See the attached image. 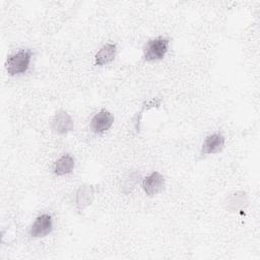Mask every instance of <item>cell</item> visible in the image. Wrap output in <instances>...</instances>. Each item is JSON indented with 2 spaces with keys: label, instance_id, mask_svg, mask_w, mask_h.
I'll use <instances>...</instances> for the list:
<instances>
[{
  "label": "cell",
  "instance_id": "cell-1",
  "mask_svg": "<svg viewBox=\"0 0 260 260\" xmlns=\"http://www.w3.org/2000/svg\"><path fill=\"white\" fill-rule=\"evenodd\" d=\"M34 53L30 49H19L10 54L5 61V69L10 76H19L24 74L31 63Z\"/></svg>",
  "mask_w": 260,
  "mask_h": 260
},
{
  "label": "cell",
  "instance_id": "cell-2",
  "mask_svg": "<svg viewBox=\"0 0 260 260\" xmlns=\"http://www.w3.org/2000/svg\"><path fill=\"white\" fill-rule=\"evenodd\" d=\"M171 39L159 36L148 40L142 49L143 60L145 62H155L162 60L170 49Z\"/></svg>",
  "mask_w": 260,
  "mask_h": 260
},
{
  "label": "cell",
  "instance_id": "cell-3",
  "mask_svg": "<svg viewBox=\"0 0 260 260\" xmlns=\"http://www.w3.org/2000/svg\"><path fill=\"white\" fill-rule=\"evenodd\" d=\"M50 125L52 131L58 135H66L74 129V121L72 116L63 109L54 114Z\"/></svg>",
  "mask_w": 260,
  "mask_h": 260
},
{
  "label": "cell",
  "instance_id": "cell-4",
  "mask_svg": "<svg viewBox=\"0 0 260 260\" xmlns=\"http://www.w3.org/2000/svg\"><path fill=\"white\" fill-rule=\"evenodd\" d=\"M53 217L49 213L38 215L32 221L28 234L34 239H42L50 235L53 231Z\"/></svg>",
  "mask_w": 260,
  "mask_h": 260
},
{
  "label": "cell",
  "instance_id": "cell-5",
  "mask_svg": "<svg viewBox=\"0 0 260 260\" xmlns=\"http://www.w3.org/2000/svg\"><path fill=\"white\" fill-rule=\"evenodd\" d=\"M114 122V115L110 111L102 109L91 117L89 122V128L94 134H104L111 129Z\"/></svg>",
  "mask_w": 260,
  "mask_h": 260
},
{
  "label": "cell",
  "instance_id": "cell-6",
  "mask_svg": "<svg viewBox=\"0 0 260 260\" xmlns=\"http://www.w3.org/2000/svg\"><path fill=\"white\" fill-rule=\"evenodd\" d=\"M141 186L144 193L148 197L156 196L164 190L166 186L165 176L158 171H153L142 179Z\"/></svg>",
  "mask_w": 260,
  "mask_h": 260
},
{
  "label": "cell",
  "instance_id": "cell-7",
  "mask_svg": "<svg viewBox=\"0 0 260 260\" xmlns=\"http://www.w3.org/2000/svg\"><path fill=\"white\" fill-rule=\"evenodd\" d=\"M95 187L92 184L84 183L80 185L74 195V205L78 211H83L89 207L95 198Z\"/></svg>",
  "mask_w": 260,
  "mask_h": 260
},
{
  "label": "cell",
  "instance_id": "cell-8",
  "mask_svg": "<svg viewBox=\"0 0 260 260\" xmlns=\"http://www.w3.org/2000/svg\"><path fill=\"white\" fill-rule=\"evenodd\" d=\"M224 146H225V137L219 132L211 133L207 135L203 140L200 148V153L202 155L216 154L221 152Z\"/></svg>",
  "mask_w": 260,
  "mask_h": 260
},
{
  "label": "cell",
  "instance_id": "cell-9",
  "mask_svg": "<svg viewBox=\"0 0 260 260\" xmlns=\"http://www.w3.org/2000/svg\"><path fill=\"white\" fill-rule=\"evenodd\" d=\"M118 48L114 43L104 44L94 55V65L96 66H106L113 62L117 56Z\"/></svg>",
  "mask_w": 260,
  "mask_h": 260
},
{
  "label": "cell",
  "instance_id": "cell-10",
  "mask_svg": "<svg viewBox=\"0 0 260 260\" xmlns=\"http://www.w3.org/2000/svg\"><path fill=\"white\" fill-rule=\"evenodd\" d=\"M248 196L245 191L239 190L231 193L224 200V207L230 212H238L248 205Z\"/></svg>",
  "mask_w": 260,
  "mask_h": 260
},
{
  "label": "cell",
  "instance_id": "cell-11",
  "mask_svg": "<svg viewBox=\"0 0 260 260\" xmlns=\"http://www.w3.org/2000/svg\"><path fill=\"white\" fill-rule=\"evenodd\" d=\"M74 168H75L74 157L71 154L66 153V154H62L60 157H58L55 160V162L53 164L52 171L54 175L58 177H62L72 173Z\"/></svg>",
  "mask_w": 260,
  "mask_h": 260
},
{
  "label": "cell",
  "instance_id": "cell-12",
  "mask_svg": "<svg viewBox=\"0 0 260 260\" xmlns=\"http://www.w3.org/2000/svg\"><path fill=\"white\" fill-rule=\"evenodd\" d=\"M139 180H140V174L138 172H132L130 173L123 181L122 183V193L124 194H129L131 193L135 187L137 186V184L139 183Z\"/></svg>",
  "mask_w": 260,
  "mask_h": 260
}]
</instances>
